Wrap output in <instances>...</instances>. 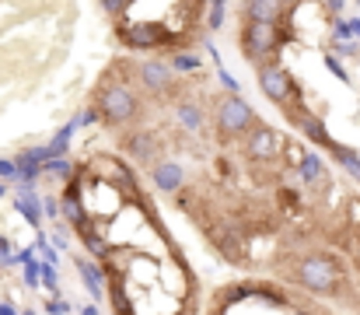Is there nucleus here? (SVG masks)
Instances as JSON below:
<instances>
[{
    "label": "nucleus",
    "instance_id": "obj_4",
    "mask_svg": "<svg viewBox=\"0 0 360 315\" xmlns=\"http://www.w3.org/2000/svg\"><path fill=\"white\" fill-rule=\"evenodd\" d=\"M259 123H262V119H255L252 105L245 102L241 95H224L221 105H217V130H221L224 140H228V137H248Z\"/></svg>",
    "mask_w": 360,
    "mask_h": 315
},
{
    "label": "nucleus",
    "instance_id": "obj_28",
    "mask_svg": "<svg viewBox=\"0 0 360 315\" xmlns=\"http://www.w3.org/2000/svg\"><path fill=\"white\" fill-rule=\"evenodd\" d=\"M98 116H102V109H98V105H91V109L81 116V126H91V123H98Z\"/></svg>",
    "mask_w": 360,
    "mask_h": 315
},
{
    "label": "nucleus",
    "instance_id": "obj_26",
    "mask_svg": "<svg viewBox=\"0 0 360 315\" xmlns=\"http://www.w3.org/2000/svg\"><path fill=\"white\" fill-rule=\"evenodd\" d=\"M46 312L49 315H70L74 309H70V302H49V305H46Z\"/></svg>",
    "mask_w": 360,
    "mask_h": 315
},
{
    "label": "nucleus",
    "instance_id": "obj_29",
    "mask_svg": "<svg viewBox=\"0 0 360 315\" xmlns=\"http://www.w3.org/2000/svg\"><path fill=\"white\" fill-rule=\"evenodd\" d=\"M336 53H343V56H357L360 49L354 46V42H336Z\"/></svg>",
    "mask_w": 360,
    "mask_h": 315
},
{
    "label": "nucleus",
    "instance_id": "obj_7",
    "mask_svg": "<svg viewBox=\"0 0 360 315\" xmlns=\"http://www.w3.org/2000/svg\"><path fill=\"white\" fill-rule=\"evenodd\" d=\"M290 11L283 0H245V21H255V25H280L287 21Z\"/></svg>",
    "mask_w": 360,
    "mask_h": 315
},
{
    "label": "nucleus",
    "instance_id": "obj_2",
    "mask_svg": "<svg viewBox=\"0 0 360 315\" xmlns=\"http://www.w3.org/2000/svg\"><path fill=\"white\" fill-rule=\"evenodd\" d=\"M112 78H116V74H105V78L98 81L95 105L102 109V119H105L109 126H126V123H133V119L140 116V102H136V95H133L129 85L112 81Z\"/></svg>",
    "mask_w": 360,
    "mask_h": 315
},
{
    "label": "nucleus",
    "instance_id": "obj_20",
    "mask_svg": "<svg viewBox=\"0 0 360 315\" xmlns=\"http://www.w3.org/2000/svg\"><path fill=\"white\" fill-rule=\"evenodd\" d=\"M25 284H28L32 291L42 284V263H35V259H32V263H25Z\"/></svg>",
    "mask_w": 360,
    "mask_h": 315
},
{
    "label": "nucleus",
    "instance_id": "obj_14",
    "mask_svg": "<svg viewBox=\"0 0 360 315\" xmlns=\"http://www.w3.org/2000/svg\"><path fill=\"white\" fill-rule=\"evenodd\" d=\"M77 235H81V245H84V249H88L95 259H105V256L112 252V245H109V242H105V238H102V235H98L91 224H88V228H81Z\"/></svg>",
    "mask_w": 360,
    "mask_h": 315
},
{
    "label": "nucleus",
    "instance_id": "obj_6",
    "mask_svg": "<svg viewBox=\"0 0 360 315\" xmlns=\"http://www.w3.org/2000/svg\"><path fill=\"white\" fill-rule=\"evenodd\" d=\"M245 151H248V158H255V161H276L280 151H283V137H280L273 126L259 123V126L245 137Z\"/></svg>",
    "mask_w": 360,
    "mask_h": 315
},
{
    "label": "nucleus",
    "instance_id": "obj_36",
    "mask_svg": "<svg viewBox=\"0 0 360 315\" xmlns=\"http://www.w3.org/2000/svg\"><path fill=\"white\" fill-rule=\"evenodd\" d=\"M354 305H357V312H360V295H357V298H354Z\"/></svg>",
    "mask_w": 360,
    "mask_h": 315
},
{
    "label": "nucleus",
    "instance_id": "obj_11",
    "mask_svg": "<svg viewBox=\"0 0 360 315\" xmlns=\"http://www.w3.org/2000/svg\"><path fill=\"white\" fill-rule=\"evenodd\" d=\"M175 123L182 130H200L203 126V105L189 102V99H179L175 102Z\"/></svg>",
    "mask_w": 360,
    "mask_h": 315
},
{
    "label": "nucleus",
    "instance_id": "obj_9",
    "mask_svg": "<svg viewBox=\"0 0 360 315\" xmlns=\"http://www.w3.org/2000/svg\"><path fill=\"white\" fill-rule=\"evenodd\" d=\"M74 266H77V273H81V280H84V291L95 298V302H102L105 295H109V284H105V266H98V263H91V259H74Z\"/></svg>",
    "mask_w": 360,
    "mask_h": 315
},
{
    "label": "nucleus",
    "instance_id": "obj_24",
    "mask_svg": "<svg viewBox=\"0 0 360 315\" xmlns=\"http://www.w3.org/2000/svg\"><path fill=\"white\" fill-rule=\"evenodd\" d=\"M0 266H14V256H11V242H7V235H0Z\"/></svg>",
    "mask_w": 360,
    "mask_h": 315
},
{
    "label": "nucleus",
    "instance_id": "obj_23",
    "mask_svg": "<svg viewBox=\"0 0 360 315\" xmlns=\"http://www.w3.org/2000/svg\"><path fill=\"white\" fill-rule=\"evenodd\" d=\"M42 284H46L49 291H60V280H56V270H53L49 263H42Z\"/></svg>",
    "mask_w": 360,
    "mask_h": 315
},
{
    "label": "nucleus",
    "instance_id": "obj_30",
    "mask_svg": "<svg viewBox=\"0 0 360 315\" xmlns=\"http://www.w3.org/2000/svg\"><path fill=\"white\" fill-rule=\"evenodd\" d=\"M53 245H56V249H67V231H63V224L56 228V235H53Z\"/></svg>",
    "mask_w": 360,
    "mask_h": 315
},
{
    "label": "nucleus",
    "instance_id": "obj_15",
    "mask_svg": "<svg viewBox=\"0 0 360 315\" xmlns=\"http://www.w3.org/2000/svg\"><path fill=\"white\" fill-rule=\"evenodd\" d=\"M63 217L81 231V228H88L91 224V214L84 210V204H81V197H63Z\"/></svg>",
    "mask_w": 360,
    "mask_h": 315
},
{
    "label": "nucleus",
    "instance_id": "obj_39",
    "mask_svg": "<svg viewBox=\"0 0 360 315\" xmlns=\"http://www.w3.org/2000/svg\"><path fill=\"white\" fill-rule=\"evenodd\" d=\"M179 315H186V312H179Z\"/></svg>",
    "mask_w": 360,
    "mask_h": 315
},
{
    "label": "nucleus",
    "instance_id": "obj_38",
    "mask_svg": "<svg viewBox=\"0 0 360 315\" xmlns=\"http://www.w3.org/2000/svg\"><path fill=\"white\" fill-rule=\"evenodd\" d=\"M21 315H35V312H21Z\"/></svg>",
    "mask_w": 360,
    "mask_h": 315
},
{
    "label": "nucleus",
    "instance_id": "obj_34",
    "mask_svg": "<svg viewBox=\"0 0 360 315\" xmlns=\"http://www.w3.org/2000/svg\"><path fill=\"white\" fill-rule=\"evenodd\" d=\"M350 28H354V35H360V18H354V21H350Z\"/></svg>",
    "mask_w": 360,
    "mask_h": 315
},
{
    "label": "nucleus",
    "instance_id": "obj_31",
    "mask_svg": "<svg viewBox=\"0 0 360 315\" xmlns=\"http://www.w3.org/2000/svg\"><path fill=\"white\" fill-rule=\"evenodd\" d=\"M343 4H347V0H326V7H329L333 14H336V11H343Z\"/></svg>",
    "mask_w": 360,
    "mask_h": 315
},
{
    "label": "nucleus",
    "instance_id": "obj_19",
    "mask_svg": "<svg viewBox=\"0 0 360 315\" xmlns=\"http://www.w3.org/2000/svg\"><path fill=\"white\" fill-rule=\"evenodd\" d=\"M129 4H133V0H102V11H105L109 18L122 21V18H126V11H129Z\"/></svg>",
    "mask_w": 360,
    "mask_h": 315
},
{
    "label": "nucleus",
    "instance_id": "obj_3",
    "mask_svg": "<svg viewBox=\"0 0 360 315\" xmlns=\"http://www.w3.org/2000/svg\"><path fill=\"white\" fill-rule=\"evenodd\" d=\"M290 39H294L290 28H280V25H255V21H248V25L241 28V53H245V60H252L255 67H262V63H273L276 53H280Z\"/></svg>",
    "mask_w": 360,
    "mask_h": 315
},
{
    "label": "nucleus",
    "instance_id": "obj_13",
    "mask_svg": "<svg viewBox=\"0 0 360 315\" xmlns=\"http://www.w3.org/2000/svg\"><path fill=\"white\" fill-rule=\"evenodd\" d=\"M301 130H304V137H308V140H315V144H322V147H333V144H336V140L329 137L326 123H322L319 116H311V112L301 119Z\"/></svg>",
    "mask_w": 360,
    "mask_h": 315
},
{
    "label": "nucleus",
    "instance_id": "obj_10",
    "mask_svg": "<svg viewBox=\"0 0 360 315\" xmlns=\"http://www.w3.org/2000/svg\"><path fill=\"white\" fill-rule=\"evenodd\" d=\"M150 179H154V186L161 190V193H182V186H186V172H182V165H175V161H158L154 165V172H150Z\"/></svg>",
    "mask_w": 360,
    "mask_h": 315
},
{
    "label": "nucleus",
    "instance_id": "obj_25",
    "mask_svg": "<svg viewBox=\"0 0 360 315\" xmlns=\"http://www.w3.org/2000/svg\"><path fill=\"white\" fill-rule=\"evenodd\" d=\"M42 214H46V217H60V214H63V204H60L56 197H49V200H42Z\"/></svg>",
    "mask_w": 360,
    "mask_h": 315
},
{
    "label": "nucleus",
    "instance_id": "obj_21",
    "mask_svg": "<svg viewBox=\"0 0 360 315\" xmlns=\"http://www.w3.org/2000/svg\"><path fill=\"white\" fill-rule=\"evenodd\" d=\"M0 179H11V183H18V179H21V168H18V161H11V158H0Z\"/></svg>",
    "mask_w": 360,
    "mask_h": 315
},
{
    "label": "nucleus",
    "instance_id": "obj_27",
    "mask_svg": "<svg viewBox=\"0 0 360 315\" xmlns=\"http://www.w3.org/2000/svg\"><path fill=\"white\" fill-rule=\"evenodd\" d=\"M329 70H333V74H336V78H340V81H343V85H347V81H350V74H347V70H343V67H340V60H336V56H329Z\"/></svg>",
    "mask_w": 360,
    "mask_h": 315
},
{
    "label": "nucleus",
    "instance_id": "obj_8",
    "mask_svg": "<svg viewBox=\"0 0 360 315\" xmlns=\"http://www.w3.org/2000/svg\"><path fill=\"white\" fill-rule=\"evenodd\" d=\"M122 151H129V158H136V161H143V165H158V137L154 133H147V130H136V133H129L126 140H122Z\"/></svg>",
    "mask_w": 360,
    "mask_h": 315
},
{
    "label": "nucleus",
    "instance_id": "obj_32",
    "mask_svg": "<svg viewBox=\"0 0 360 315\" xmlns=\"http://www.w3.org/2000/svg\"><path fill=\"white\" fill-rule=\"evenodd\" d=\"M0 315H21V312H18L11 302H4V305H0Z\"/></svg>",
    "mask_w": 360,
    "mask_h": 315
},
{
    "label": "nucleus",
    "instance_id": "obj_5",
    "mask_svg": "<svg viewBox=\"0 0 360 315\" xmlns=\"http://www.w3.org/2000/svg\"><path fill=\"white\" fill-rule=\"evenodd\" d=\"M136 85L147 92V95H158V99H175L179 95V74L172 70V63H158V60H147V63H136Z\"/></svg>",
    "mask_w": 360,
    "mask_h": 315
},
{
    "label": "nucleus",
    "instance_id": "obj_33",
    "mask_svg": "<svg viewBox=\"0 0 360 315\" xmlns=\"http://www.w3.org/2000/svg\"><path fill=\"white\" fill-rule=\"evenodd\" d=\"M77 315H102V312H98L95 305H84V309H81V312H77Z\"/></svg>",
    "mask_w": 360,
    "mask_h": 315
},
{
    "label": "nucleus",
    "instance_id": "obj_18",
    "mask_svg": "<svg viewBox=\"0 0 360 315\" xmlns=\"http://www.w3.org/2000/svg\"><path fill=\"white\" fill-rule=\"evenodd\" d=\"M172 70L175 74H193V70H200V60L189 56V53H175L172 56Z\"/></svg>",
    "mask_w": 360,
    "mask_h": 315
},
{
    "label": "nucleus",
    "instance_id": "obj_17",
    "mask_svg": "<svg viewBox=\"0 0 360 315\" xmlns=\"http://www.w3.org/2000/svg\"><path fill=\"white\" fill-rule=\"evenodd\" d=\"M333 158H336V161H340V165H343V168L360 183V158H357L354 147H347V144H333Z\"/></svg>",
    "mask_w": 360,
    "mask_h": 315
},
{
    "label": "nucleus",
    "instance_id": "obj_16",
    "mask_svg": "<svg viewBox=\"0 0 360 315\" xmlns=\"http://www.w3.org/2000/svg\"><path fill=\"white\" fill-rule=\"evenodd\" d=\"M14 210H18V214H21V217H25L32 228H39V224H42V217H46V214H42V200H39V197H18V200H14Z\"/></svg>",
    "mask_w": 360,
    "mask_h": 315
},
{
    "label": "nucleus",
    "instance_id": "obj_22",
    "mask_svg": "<svg viewBox=\"0 0 360 315\" xmlns=\"http://www.w3.org/2000/svg\"><path fill=\"white\" fill-rule=\"evenodd\" d=\"M224 4H228V0H214V11H210V18H207L210 28H221V25H224Z\"/></svg>",
    "mask_w": 360,
    "mask_h": 315
},
{
    "label": "nucleus",
    "instance_id": "obj_37",
    "mask_svg": "<svg viewBox=\"0 0 360 315\" xmlns=\"http://www.w3.org/2000/svg\"><path fill=\"white\" fill-rule=\"evenodd\" d=\"M4 193H7V190H4V186H0V197H4Z\"/></svg>",
    "mask_w": 360,
    "mask_h": 315
},
{
    "label": "nucleus",
    "instance_id": "obj_35",
    "mask_svg": "<svg viewBox=\"0 0 360 315\" xmlns=\"http://www.w3.org/2000/svg\"><path fill=\"white\" fill-rule=\"evenodd\" d=\"M283 4H287V7H294V4H297V0H283Z\"/></svg>",
    "mask_w": 360,
    "mask_h": 315
},
{
    "label": "nucleus",
    "instance_id": "obj_1",
    "mask_svg": "<svg viewBox=\"0 0 360 315\" xmlns=\"http://www.w3.org/2000/svg\"><path fill=\"white\" fill-rule=\"evenodd\" d=\"M290 280L301 284L315 298H340L347 291L343 266L333 252H304L297 256V266L290 270Z\"/></svg>",
    "mask_w": 360,
    "mask_h": 315
},
{
    "label": "nucleus",
    "instance_id": "obj_12",
    "mask_svg": "<svg viewBox=\"0 0 360 315\" xmlns=\"http://www.w3.org/2000/svg\"><path fill=\"white\" fill-rule=\"evenodd\" d=\"M297 175H301V183H304V186L322 183V179H326V165H322V158H319V154H304V158H301V165H297Z\"/></svg>",
    "mask_w": 360,
    "mask_h": 315
}]
</instances>
